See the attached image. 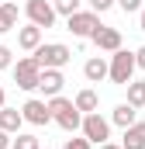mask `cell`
<instances>
[{
  "mask_svg": "<svg viewBox=\"0 0 145 149\" xmlns=\"http://www.w3.org/2000/svg\"><path fill=\"white\" fill-rule=\"evenodd\" d=\"M107 80L114 87H124V83H131L135 80V52H128L124 45L121 49H114L107 59Z\"/></svg>",
  "mask_w": 145,
  "mask_h": 149,
  "instance_id": "obj_1",
  "label": "cell"
},
{
  "mask_svg": "<svg viewBox=\"0 0 145 149\" xmlns=\"http://www.w3.org/2000/svg\"><path fill=\"white\" fill-rule=\"evenodd\" d=\"M31 56L38 59L41 70H66V66L72 63V49L62 45V42H41Z\"/></svg>",
  "mask_w": 145,
  "mask_h": 149,
  "instance_id": "obj_2",
  "label": "cell"
},
{
  "mask_svg": "<svg viewBox=\"0 0 145 149\" xmlns=\"http://www.w3.org/2000/svg\"><path fill=\"white\" fill-rule=\"evenodd\" d=\"M45 104H48V114H52V121H55L59 128H66V132H76V128H79V121H83V114L76 111V104H72L69 97H62V94H55V97H48Z\"/></svg>",
  "mask_w": 145,
  "mask_h": 149,
  "instance_id": "obj_3",
  "label": "cell"
},
{
  "mask_svg": "<svg viewBox=\"0 0 145 149\" xmlns=\"http://www.w3.org/2000/svg\"><path fill=\"white\" fill-rule=\"evenodd\" d=\"M79 132H83V139H86L90 146H100V142H107V139H110V121H107L100 111H90V114H83Z\"/></svg>",
  "mask_w": 145,
  "mask_h": 149,
  "instance_id": "obj_4",
  "label": "cell"
},
{
  "mask_svg": "<svg viewBox=\"0 0 145 149\" xmlns=\"http://www.w3.org/2000/svg\"><path fill=\"white\" fill-rule=\"evenodd\" d=\"M24 14H28V24H35V28H52L55 24V7H52V0H28L24 3Z\"/></svg>",
  "mask_w": 145,
  "mask_h": 149,
  "instance_id": "obj_5",
  "label": "cell"
},
{
  "mask_svg": "<svg viewBox=\"0 0 145 149\" xmlns=\"http://www.w3.org/2000/svg\"><path fill=\"white\" fill-rule=\"evenodd\" d=\"M10 70H14V83H17L21 90H35V87H38V73H41V66H38V59H35V56H24V59H17Z\"/></svg>",
  "mask_w": 145,
  "mask_h": 149,
  "instance_id": "obj_6",
  "label": "cell"
},
{
  "mask_svg": "<svg viewBox=\"0 0 145 149\" xmlns=\"http://www.w3.org/2000/svg\"><path fill=\"white\" fill-rule=\"evenodd\" d=\"M66 28H69L76 38H90L100 28V14H93V10H76V14L66 17Z\"/></svg>",
  "mask_w": 145,
  "mask_h": 149,
  "instance_id": "obj_7",
  "label": "cell"
},
{
  "mask_svg": "<svg viewBox=\"0 0 145 149\" xmlns=\"http://www.w3.org/2000/svg\"><path fill=\"white\" fill-rule=\"evenodd\" d=\"M21 118H24L28 125H38V128L52 121V114H48V104H45L41 97H28V101L21 104Z\"/></svg>",
  "mask_w": 145,
  "mask_h": 149,
  "instance_id": "obj_8",
  "label": "cell"
},
{
  "mask_svg": "<svg viewBox=\"0 0 145 149\" xmlns=\"http://www.w3.org/2000/svg\"><path fill=\"white\" fill-rule=\"evenodd\" d=\"M62 83H66L62 70H41V73H38V87H35V90H41V94H45V101H48V97L62 94Z\"/></svg>",
  "mask_w": 145,
  "mask_h": 149,
  "instance_id": "obj_9",
  "label": "cell"
},
{
  "mask_svg": "<svg viewBox=\"0 0 145 149\" xmlns=\"http://www.w3.org/2000/svg\"><path fill=\"white\" fill-rule=\"evenodd\" d=\"M90 42H93L100 52H114V49H121V31L110 28V24H100V28L90 35Z\"/></svg>",
  "mask_w": 145,
  "mask_h": 149,
  "instance_id": "obj_10",
  "label": "cell"
},
{
  "mask_svg": "<svg viewBox=\"0 0 145 149\" xmlns=\"http://www.w3.org/2000/svg\"><path fill=\"white\" fill-rule=\"evenodd\" d=\"M107 121H110V125H117V128H128V125H135V121H138V108H131L128 101H121V104L110 111Z\"/></svg>",
  "mask_w": 145,
  "mask_h": 149,
  "instance_id": "obj_11",
  "label": "cell"
},
{
  "mask_svg": "<svg viewBox=\"0 0 145 149\" xmlns=\"http://www.w3.org/2000/svg\"><path fill=\"white\" fill-rule=\"evenodd\" d=\"M21 125H24V118H21V108H0V128L7 132V135H17L21 132Z\"/></svg>",
  "mask_w": 145,
  "mask_h": 149,
  "instance_id": "obj_12",
  "label": "cell"
},
{
  "mask_svg": "<svg viewBox=\"0 0 145 149\" xmlns=\"http://www.w3.org/2000/svg\"><path fill=\"white\" fill-rule=\"evenodd\" d=\"M121 149H145V121H135V125L124 128Z\"/></svg>",
  "mask_w": 145,
  "mask_h": 149,
  "instance_id": "obj_13",
  "label": "cell"
},
{
  "mask_svg": "<svg viewBox=\"0 0 145 149\" xmlns=\"http://www.w3.org/2000/svg\"><path fill=\"white\" fill-rule=\"evenodd\" d=\"M72 104H76V111H79V114H90V111H97V108H100V97H97V90H93V87H83V90L72 97Z\"/></svg>",
  "mask_w": 145,
  "mask_h": 149,
  "instance_id": "obj_14",
  "label": "cell"
},
{
  "mask_svg": "<svg viewBox=\"0 0 145 149\" xmlns=\"http://www.w3.org/2000/svg\"><path fill=\"white\" fill-rule=\"evenodd\" d=\"M17 45H21L24 52H35L38 45H41V28H35V24L17 28Z\"/></svg>",
  "mask_w": 145,
  "mask_h": 149,
  "instance_id": "obj_15",
  "label": "cell"
},
{
  "mask_svg": "<svg viewBox=\"0 0 145 149\" xmlns=\"http://www.w3.org/2000/svg\"><path fill=\"white\" fill-rule=\"evenodd\" d=\"M83 76H86L90 83H100V80H107V59H104V56H93V59H86Z\"/></svg>",
  "mask_w": 145,
  "mask_h": 149,
  "instance_id": "obj_16",
  "label": "cell"
},
{
  "mask_svg": "<svg viewBox=\"0 0 145 149\" xmlns=\"http://www.w3.org/2000/svg\"><path fill=\"white\" fill-rule=\"evenodd\" d=\"M14 28H17V3L3 0V3H0V35H7V31H14Z\"/></svg>",
  "mask_w": 145,
  "mask_h": 149,
  "instance_id": "obj_17",
  "label": "cell"
},
{
  "mask_svg": "<svg viewBox=\"0 0 145 149\" xmlns=\"http://www.w3.org/2000/svg\"><path fill=\"white\" fill-rule=\"evenodd\" d=\"M124 87H128V104L131 108H145V80H131Z\"/></svg>",
  "mask_w": 145,
  "mask_h": 149,
  "instance_id": "obj_18",
  "label": "cell"
},
{
  "mask_svg": "<svg viewBox=\"0 0 145 149\" xmlns=\"http://www.w3.org/2000/svg\"><path fill=\"white\" fill-rule=\"evenodd\" d=\"M10 149H41V139L31 135V132H17L10 139Z\"/></svg>",
  "mask_w": 145,
  "mask_h": 149,
  "instance_id": "obj_19",
  "label": "cell"
},
{
  "mask_svg": "<svg viewBox=\"0 0 145 149\" xmlns=\"http://www.w3.org/2000/svg\"><path fill=\"white\" fill-rule=\"evenodd\" d=\"M79 3H83V0H52L55 14H62V17H69V14H76V10H79Z\"/></svg>",
  "mask_w": 145,
  "mask_h": 149,
  "instance_id": "obj_20",
  "label": "cell"
},
{
  "mask_svg": "<svg viewBox=\"0 0 145 149\" xmlns=\"http://www.w3.org/2000/svg\"><path fill=\"white\" fill-rule=\"evenodd\" d=\"M114 7H121L124 14H138L145 7V0H114Z\"/></svg>",
  "mask_w": 145,
  "mask_h": 149,
  "instance_id": "obj_21",
  "label": "cell"
},
{
  "mask_svg": "<svg viewBox=\"0 0 145 149\" xmlns=\"http://www.w3.org/2000/svg\"><path fill=\"white\" fill-rule=\"evenodd\" d=\"M10 66H14V52L7 45H0V70H10Z\"/></svg>",
  "mask_w": 145,
  "mask_h": 149,
  "instance_id": "obj_22",
  "label": "cell"
},
{
  "mask_svg": "<svg viewBox=\"0 0 145 149\" xmlns=\"http://www.w3.org/2000/svg\"><path fill=\"white\" fill-rule=\"evenodd\" d=\"M110 7H114V0H90V10L93 14H107Z\"/></svg>",
  "mask_w": 145,
  "mask_h": 149,
  "instance_id": "obj_23",
  "label": "cell"
},
{
  "mask_svg": "<svg viewBox=\"0 0 145 149\" xmlns=\"http://www.w3.org/2000/svg\"><path fill=\"white\" fill-rule=\"evenodd\" d=\"M62 149H93V146L79 135V139H66V142H62Z\"/></svg>",
  "mask_w": 145,
  "mask_h": 149,
  "instance_id": "obj_24",
  "label": "cell"
},
{
  "mask_svg": "<svg viewBox=\"0 0 145 149\" xmlns=\"http://www.w3.org/2000/svg\"><path fill=\"white\" fill-rule=\"evenodd\" d=\"M135 70H145V45L135 52Z\"/></svg>",
  "mask_w": 145,
  "mask_h": 149,
  "instance_id": "obj_25",
  "label": "cell"
},
{
  "mask_svg": "<svg viewBox=\"0 0 145 149\" xmlns=\"http://www.w3.org/2000/svg\"><path fill=\"white\" fill-rule=\"evenodd\" d=\"M0 149H10V135H7L3 128H0Z\"/></svg>",
  "mask_w": 145,
  "mask_h": 149,
  "instance_id": "obj_26",
  "label": "cell"
},
{
  "mask_svg": "<svg viewBox=\"0 0 145 149\" xmlns=\"http://www.w3.org/2000/svg\"><path fill=\"white\" fill-rule=\"evenodd\" d=\"M97 149H121V142H110V139H107V142H100Z\"/></svg>",
  "mask_w": 145,
  "mask_h": 149,
  "instance_id": "obj_27",
  "label": "cell"
},
{
  "mask_svg": "<svg viewBox=\"0 0 145 149\" xmlns=\"http://www.w3.org/2000/svg\"><path fill=\"white\" fill-rule=\"evenodd\" d=\"M138 24H142V31H145V7L138 10Z\"/></svg>",
  "mask_w": 145,
  "mask_h": 149,
  "instance_id": "obj_28",
  "label": "cell"
},
{
  "mask_svg": "<svg viewBox=\"0 0 145 149\" xmlns=\"http://www.w3.org/2000/svg\"><path fill=\"white\" fill-rule=\"evenodd\" d=\"M3 104H7V90L0 87V108H3Z\"/></svg>",
  "mask_w": 145,
  "mask_h": 149,
  "instance_id": "obj_29",
  "label": "cell"
}]
</instances>
